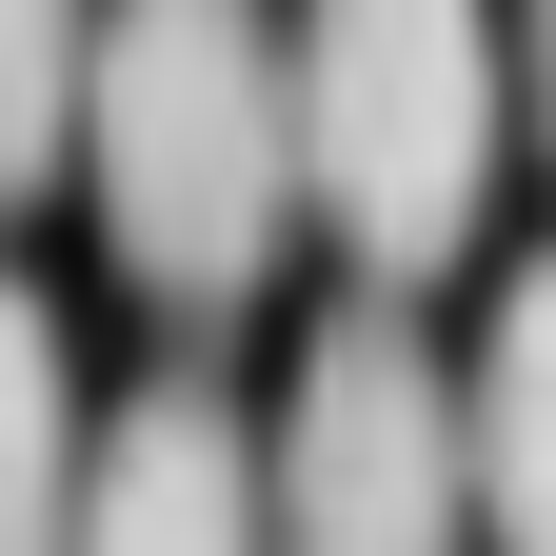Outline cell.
Wrapping results in <instances>:
<instances>
[{
  "label": "cell",
  "mask_w": 556,
  "mask_h": 556,
  "mask_svg": "<svg viewBox=\"0 0 556 556\" xmlns=\"http://www.w3.org/2000/svg\"><path fill=\"white\" fill-rule=\"evenodd\" d=\"M80 179L160 318H239L299 239V40L258 0H100Z\"/></svg>",
  "instance_id": "1"
},
{
  "label": "cell",
  "mask_w": 556,
  "mask_h": 556,
  "mask_svg": "<svg viewBox=\"0 0 556 556\" xmlns=\"http://www.w3.org/2000/svg\"><path fill=\"white\" fill-rule=\"evenodd\" d=\"M299 219H338V258L417 299L477 258L497 199V119H517V40L497 0H299Z\"/></svg>",
  "instance_id": "2"
},
{
  "label": "cell",
  "mask_w": 556,
  "mask_h": 556,
  "mask_svg": "<svg viewBox=\"0 0 556 556\" xmlns=\"http://www.w3.org/2000/svg\"><path fill=\"white\" fill-rule=\"evenodd\" d=\"M258 517L278 556H477V457H457V378L397 299L318 318L258 438Z\"/></svg>",
  "instance_id": "3"
},
{
  "label": "cell",
  "mask_w": 556,
  "mask_h": 556,
  "mask_svg": "<svg viewBox=\"0 0 556 556\" xmlns=\"http://www.w3.org/2000/svg\"><path fill=\"white\" fill-rule=\"evenodd\" d=\"M60 556H278L258 517V417L219 378H139L80 438V536Z\"/></svg>",
  "instance_id": "4"
},
{
  "label": "cell",
  "mask_w": 556,
  "mask_h": 556,
  "mask_svg": "<svg viewBox=\"0 0 556 556\" xmlns=\"http://www.w3.org/2000/svg\"><path fill=\"white\" fill-rule=\"evenodd\" d=\"M457 457H477V556H556V258H517L477 318Z\"/></svg>",
  "instance_id": "5"
},
{
  "label": "cell",
  "mask_w": 556,
  "mask_h": 556,
  "mask_svg": "<svg viewBox=\"0 0 556 556\" xmlns=\"http://www.w3.org/2000/svg\"><path fill=\"white\" fill-rule=\"evenodd\" d=\"M80 358H60V299L0 278V556H60L80 536Z\"/></svg>",
  "instance_id": "6"
},
{
  "label": "cell",
  "mask_w": 556,
  "mask_h": 556,
  "mask_svg": "<svg viewBox=\"0 0 556 556\" xmlns=\"http://www.w3.org/2000/svg\"><path fill=\"white\" fill-rule=\"evenodd\" d=\"M80 60H100V0H0V199L80 160Z\"/></svg>",
  "instance_id": "7"
},
{
  "label": "cell",
  "mask_w": 556,
  "mask_h": 556,
  "mask_svg": "<svg viewBox=\"0 0 556 556\" xmlns=\"http://www.w3.org/2000/svg\"><path fill=\"white\" fill-rule=\"evenodd\" d=\"M497 40H517V119L556 139V0H517V21H497Z\"/></svg>",
  "instance_id": "8"
}]
</instances>
